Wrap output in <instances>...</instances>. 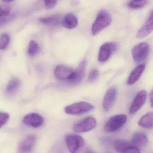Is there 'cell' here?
Returning a JSON list of instances; mask_svg holds the SVG:
<instances>
[{
    "label": "cell",
    "mask_w": 153,
    "mask_h": 153,
    "mask_svg": "<svg viewBox=\"0 0 153 153\" xmlns=\"http://www.w3.org/2000/svg\"><path fill=\"white\" fill-rule=\"evenodd\" d=\"M117 48V44L114 42H109L103 44L99 50L98 61L100 62H106Z\"/></svg>",
    "instance_id": "ba28073f"
},
{
    "label": "cell",
    "mask_w": 153,
    "mask_h": 153,
    "mask_svg": "<svg viewBox=\"0 0 153 153\" xmlns=\"http://www.w3.org/2000/svg\"><path fill=\"white\" fill-rule=\"evenodd\" d=\"M85 153H94V152H93L91 150H87L86 152H85Z\"/></svg>",
    "instance_id": "d6a6232c"
},
{
    "label": "cell",
    "mask_w": 153,
    "mask_h": 153,
    "mask_svg": "<svg viewBox=\"0 0 153 153\" xmlns=\"http://www.w3.org/2000/svg\"><path fill=\"white\" fill-rule=\"evenodd\" d=\"M148 141V137L145 133L138 132L135 133L132 137L131 144L133 146L138 148L146 145Z\"/></svg>",
    "instance_id": "5bb4252c"
},
{
    "label": "cell",
    "mask_w": 153,
    "mask_h": 153,
    "mask_svg": "<svg viewBox=\"0 0 153 153\" xmlns=\"http://www.w3.org/2000/svg\"><path fill=\"white\" fill-rule=\"evenodd\" d=\"M146 3L147 2L146 0L139 1H132L128 3V6L132 9H140L144 7L146 4Z\"/></svg>",
    "instance_id": "cb8c5ba5"
},
{
    "label": "cell",
    "mask_w": 153,
    "mask_h": 153,
    "mask_svg": "<svg viewBox=\"0 0 153 153\" xmlns=\"http://www.w3.org/2000/svg\"><path fill=\"white\" fill-rule=\"evenodd\" d=\"M150 102L151 106L153 108V89L150 94Z\"/></svg>",
    "instance_id": "4dcf8cb0"
},
{
    "label": "cell",
    "mask_w": 153,
    "mask_h": 153,
    "mask_svg": "<svg viewBox=\"0 0 153 153\" xmlns=\"http://www.w3.org/2000/svg\"><path fill=\"white\" fill-rule=\"evenodd\" d=\"M61 18L59 15H53L48 17L41 18L39 21L41 23L47 25H56L60 22Z\"/></svg>",
    "instance_id": "ffe728a7"
},
{
    "label": "cell",
    "mask_w": 153,
    "mask_h": 153,
    "mask_svg": "<svg viewBox=\"0 0 153 153\" xmlns=\"http://www.w3.org/2000/svg\"><path fill=\"white\" fill-rule=\"evenodd\" d=\"M20 83V81L18 78H13L8 82L6 86V91L9 94L13 93L19 88Z\"/></svg>",
    "instance_id": "d6986e66"
},
{
    "label": "cell",
    "mask_w": 153,
    "mask_h": 153,
    "mask_svg": "<svg viewBox=\"0 0 153 153\" xmlns=\"http://www.w3.org/2000/svg\"><path fill=\"white\" fill-rule=\"evenodd\" d=\"M134 1H143V0H133Z\"/></svg>",
    "instance_id": "836d02e7"
},
{
    "label": "cell",
    "mask_w": 153,
    "mask_h": 153,
    "mask_svg": "<svg viewBox=\"0 0 153 153\" xmlns=\"http://www.w3.org/2000/svg\"><path fill=\"white\" fill-rule=\"evenodd\" d=\"M120 153H140V152L138 148L131 145L123 150Z\"/></svg>",
    "instance_id": "83f0119b"
},
{
    "label": "cell",
    "mask_w": 153,
    "mask_h": 153,
    "mask_svg": "<svg viewBox=\"0 0 153 153\" xmlns=\"http://www.w3.org/2000/svg\"><path fill=\"white\" fill-rule=\"evenodd\" d=\"M66 145L71 153H77L84 145V138L78 135L71 134L65 137Z\"/></svg>",
    "instance_id": "5b68a950"
},
{
    "label": "cell",
    "mask_w": 153,
    "mask_h": 153,
    "mask_svg": "<svg viewBox=\"0 0 153 153\" xmlns=\"http://www.w3.org/2000/svg\"><path fill=\"white\" fill-rule=\"evenodd\" d=\"M10 36L7 34H3L0 37V50H4L10 43Z\"/></svg>",
    "instance_id": "d4e9b609"
},
{
    "label": "cell",
    "mask_w": 153,
    "mask_h": 153,
    "mask_svg": "<svg viewBox=\"0 0 153 153\" xmlns=\"http://www.w3.org/2000/svg\"><path fill=\"white\" fill-rule=\"evenodd\" d=\"M138 125L143 128H153V112H149L144 115L139 120Z\"/></svg>",
    "instance_id": "ac0fdd59"
},
{
    "label": "cell",
    "mask_w": 153,
    "mask_h": 153,
    "mask_svg": "<svg viewBox=\"0 0 153 153\" xmlns=\"http://www.w3.org/2000/svg\"><path fill=\"white\" fill-rule=\"evenodd\" d=\"M94 109V107L90 103L86 102H80L67 106L65 111L69 115H79L89 112Z\"/></svg>",
    "instance_id": "277c9868"
},
{
    "label": "cell",
    "mask_w": 153,
    "mask_h": 153,
    "mask_svg": "<svg viewBox=\"0 0 153 153\" xmlns=\"http://www.w3.org/2000/svg\"><path fill=\"white\" fill-rule=\"evenodd\" d=\"M63 26L68 29H72L76 27L78 24V20L75 15L70 13L64 18L62 22Z\"/></svg>",
    "instance_id": "e0dca14e"
},
{
    "label": "cell",
    "mask_w": 153,
    "mask_h": 153,
    "mask_svg": "<svg viewBox=\"0 0 153 153\" xmlns=\"http://www.w3.org/2000/svg\"><path fill=\"white\" fill-rule=\"evenodd\" d=\"M54 74L58 80L62 81L68 80L71 82L74 78L75 73L74 71L70 67L61 65L56 67Z\"/></svg>",
    "instance_id": "52a82bcc"
},
{
    "label": "cell",
    "mask_w": 153,
    "mask_h": 153,
    "mask_svg": "<svg viewBox=\"0 0 153 153\" xmlns=\"http://www.w3.org/2000/svg\"><path fill=\"white\" fill-rule=\"evenodd\" d=\"M3 2H10L13 1L14 0H1Z\"/></svg>",
    "instance_id": "1f68e13d"
},
{
    "label": "cell",
    "mask_w": 153,
    "mask_h": 153,
    "mask_svg": "<svg viewBox=\"0 0 153 153\" xmlns=\"http://www.w3.org/2000/svg\"><path fill=\"white\" fill-rule=\"evenodd\" d=\"M147 98V92L145 90L138 92L135 96L129 108V113L134 114L143 107Z\"/></svg>",
    "instance_id": "9c48e42d"
},
{
    "label": "cell",
    "mask_w": 153,
    "mask_h": 153,
    "mask_svg": "<svg viewBox=\"0 0 153 153\" xmlns=\"http://www.w3.org/2000/svg\"><path fill=\"white\" fill-rule=\"evenodd\" d=\"M9 114L5 112H0V128L4 126L9 119Z\"/></svg>",
    "instance_id": "4316f807"
},
{
    "label": "cell",
    "mask_w": 153,
    "mask_h": 153,
    "mask_svg": "<svg viewBox=\"0 0 153 153\" xmlns=\"http://www.w3.org/2000/svg\"><path fill=\"white\" fill-rule=\"evenodd\" d=\"M146 65L144 64H141L137 66L130 74L127 80L128 84L132 85L135 83L141 77L145 69Z\"/></svg>",
    "instance_id": "9a60e30c"
},
{
    "label": "cell",
    "mask_w": 153,
    "mask_h": 153,
    "mask_svg": "<svg viewBox=\"0 0 153 153\" xmlns=\"http://www.w3.org/2000/svg\"><path fill=\"white\" fill-rule=\"evenodd\" d=\"M25 125L35 128L41 126L44 122L43 117L36 113H32L26 115L23 119Z\"/></svg>",
    "instance_id": "4fadbf2b"
},
{
    "label": "cell",
    "mask_w": 153,
    "mask_h": 153,
    "mask_svg": "<svg viewBox=\"0 0 153 153\" xmlns=\"http://www.w3.org/2000/svg\"><path fill=\"white\" fill-rule=\"evenodd\" d=\"M99 75V71L96 69L91 70L89 74L88 81L90 82H92L96 80Z\"/></svg>",
    "instance_id": "484cf974"
},
{
    "label": "cell",
    "mask_w": 153,
    "mask_h": 153,
    "mask_svg": "<svg viewBox=\"0 0 153 153\" xmlns=\"http://www.w3.org/2000/svg\"><path fill=\"white\" fill-rule=\"evenodd\" d=\"M111 22L110 14L106 10H102L96 17L91 27L92 34L95 36L108 27Z\"/></svg>",
    "instance_id": "6da1fadb"
},
{
    "label": "cell",
    "mask_w": 153,
    "mask_h": 153,
    "mask_svg": "<svg viewBox=\"0 0 153 153\" xmlns=\"http://www.w3.org/2000/svg\"><path fill=\"white\" fill-rule=\"evenodd\" d=\"M86 65H87L86 60H83L76 68V71H74V73H75L74 77L73 80L71 81V82L72 83L77 84L80 82L82 80L85 74Z\"/></svg>",
    "instance_id": "2e32d148"
},
{
    "label": "cell",
    "mask_w": 153,
    "mask_h": 153,
    "mask_svg": "<svg viewBox=\"0 0 153 153\" xmlns=\"http://www.w3.org/2000/svg\"><path fill=\"white\" fill-rule=\"evenodd\" d=\"M150 53V47L148 43L142 42L134 47L132 55L134 62L137 64L143 62L148 57Z\"/></svg>",
    "instance_id": "7a4b0ae2"
},
{
    "label": "cell",
    "mask_w": 153,
    "mask_h": 153,
    "mask_svg": "<svg viewBox=\"0 0 153 153\" xmlns=\"http://www.w3.org/2000/svg\"><path fill=\"white\" fill-rule=\"evenodd\" d=\"M96 126L97 122L95 118L89 117L75 124L74 126L73 129L76 133H85L92 130Z\"/></svg>",
    "instance_id": "8992f818"
},
{
    "label": "cell",
    "mask_w": 153,
    "mask_h": 153,
    "mask_svg": "<svg viewBox=\"0 0 153 153\" xmlns=\"http://www.w3.org/2000/svg\"><path fill=\"white\" fill-rule=\"evenodd\" d=\"M127 117L124 114H119L111 117L107 121L104 129L108 133H113L120 129L126 122Z\"/></svg>",
    "instance_id": "3957f363"
},
{
    "label": "cell",
    "mask_w": 153,
    "mask_h": 153,
    "mask_svg": "<svg viewBox=\"0 0 153 153\" xmlns=\"http://www.w3.org/2000/svg\"><path fill=\"white\" fill-rule=\"evenodd\" d=\"M153 31V10L147 20L137 33V37L143 39L149 36Z\"/></svg>",
    "instance_id": "30bf717a"
},
{
    "label": "cell",
    "mask_w": 153,
    "mask_h": 153,
    "mask_svg": "<svg viewBox=\"0 0 153 153\" xmlns=\"http://www.w3.org/2000/svg\"><path fill=\"white\" fill-rule=\"evenodd\" d=\"M117 95V90L115 87H111L106 92L102 102V106L105 111H109L111 108Z\"/></svg>",
    "instance_id": "8fae6325"
},
{
    "label": "cell",
    "mask_w": 153,
    "mask_h": 153,
    "mask_svg": "<svg viewBox=\"0 0 153 153\" xmlns=\"http://www.w3.org/2000/svg\"><path fill=\"white\" fill-rule=\"evenodd\" d=\"M36 141L35 135H30L25 137L20 144L18 149L19 153H30Z\"/></svg>",
    "instance_id": "7c38bea8"
},
{
    "label": "cell",
    "mask_w": 153,
    "mask_h": 153,
    "mask_svg": "<svg viewBox=\"0 0 153 153\" xmlns=\"http://www.w3.org/2000/svg\"><path fill=\"white\" fill-rule=\"evenodd\" d=\"M44 1L46 7L48 10L54 8L57 2V0H44Z\"/></svg>",
    "instance_id": "f1b7e54d"
},
{
    "label": "cell",
    "mask_w": 153,
    "mask_h": 153,
    "mask_svg": "<svg viewBox=\"0 0 153 153\" xmlns=\"http://www.w3.org/2000/svg\"><path fill=\"white\" fill-rule=\"evenodd\" d=\"M9 13H10V10L8 8L0 7V17L7 15Z\"/></svg>",
    "instance_id": "f546056e"
},
{
    "label": "cell",
    "mask_w": 153,
    "mask_h": 153,
    "mask_svg": "<svg viewBox=\"0 0 153 153\" xmlns=\"http://www.w3.org/2000/svg\"><path fill=\"white\" fill-rule=\"evenodd\" d=\"M131 145V143H129L127 141L118 139L114 142V147L117 152L120 153L123 150Z\"/></svg>",
    "instance_id": "44dd1931"
},
{
    "label": "cell",
    "mask_w": 153,
    "mask_h": 153,
    "mask_svg": "<svg viewBox=\"0 0 153 153\" xmlns=\"http://www.w3.org/2000/svg\"><path fill=\"white\" fill-rule=\"evenodd\" d=\"M17 16V13L15 12L8 13L7 15L0 17V28L9 23L11 21L14 19Z\"/></svg>",
    "instance_id": "7402d4cb"
},
{
    "label": "cell",
    "mask_w": 153,
    "mask_h": 153,
    "mask_svg": "<svg viewBox=\"0 0 153 153\" xmlns=\"http://www.w3.org/2000/svg\"><path fill=\"white\" fill-rule=\"evenodd\" d=\"M39 51V47L38 44L34 40H31L29 45L27 53L29 55L34 56L38 53Z\"/></svg>",
    "instance_id": "603a6c76"
}]
</instances>
